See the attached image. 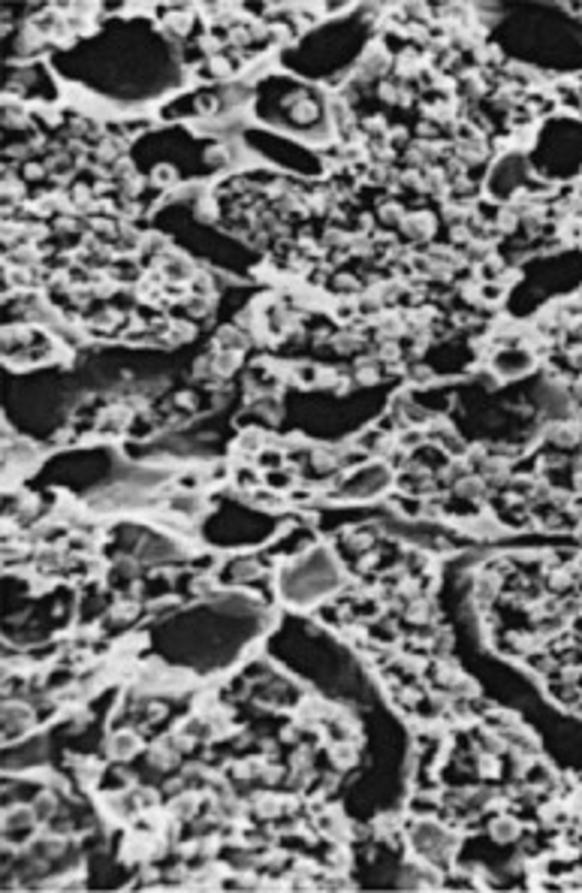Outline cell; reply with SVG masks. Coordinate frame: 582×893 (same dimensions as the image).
<instances>
[{"label": "cell", "instance_id": "obj_3", "mask_svg": "<svg viewBox=\"0 0 582 893\" xmlns=\"http://www.w3.org/2000/svg\"><path fill=\"white\" fill-rule=\"evenodd\" d=\"M139 748H142V739H139V734H136L133 727L115 730V734L109 736V743H106V752H109V758H112V760H130V758H136Z\"/></svg>", "mask_w": 582, "mask_h": 893}, {"label": "cell", "instance_id": "obj_4", "mask_svg": "<svg viewBox=\"0 0 582 893\" xmlns=\"http://www.w3.org/2000/svg\"><path fill=\"white\" fill-rule=\"evenodd\" d=\"M522 821L516 818V815H510V812H498L495 818H492V824H489V836L498 842V845H510V842H519V836H522Z\"/></svg>", "mask_w": 582, "mask_h": 893}, {"label": "cell", "instance_id": "obj_1", "mask_svg": "<svg viewBox=\"0 0 582 893\" xmlns=\"http://www.w3.org/2000/svg\"><path fill=\"white\" fill-rule=\"evenodd\" d=\"M254 118L275 133L293 136L305 145L332 136V109L326 94L311 82L293 76H272L254 88Z\"/></svg>", "mask_w": 582, "mask_h": 893}, {"label": "cell", "instance_id": "obj_2", "mask_svg": "<svg viewBox=\"0 0 582 893\" xmlns=\"http://www.w3.org/2000/svg\"><path fill=\"white\" fill-rule=\"evenodd\" d=\"M359 18H347L344 25H323L314 34H308L302 43L296 46V60L293 67L296 73L305 70L302 76H314V79H326V76H338L344 73L347 67L356 64L359 52L365 48L363 37L365 30L363 25H356Z\"/></svg>", "mask_w": 582, "mask_h": 893}]
</instances>
